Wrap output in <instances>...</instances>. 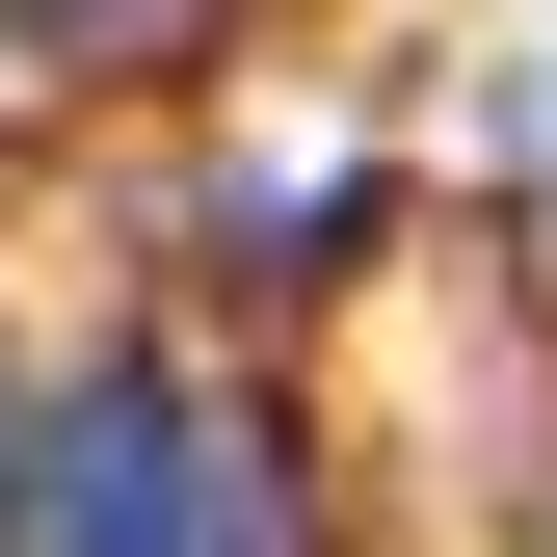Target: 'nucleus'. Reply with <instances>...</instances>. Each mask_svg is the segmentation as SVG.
<instances>
[{
  "label": "nucleus",
  "mask_w": 557,
  "mask_h": 557,
  "mask_svg": "<svg viewBox=\"0 0 557 557\" xmlns=\"http://www.w3.org/2000/svg\"><path fill=\"white\" fill-rule=\"evenodd\" d=\"M27 557H239V478L186 398H81V425L27 451Z\"/></svg>",
  "instance_id": "nucleus-1"
}]
</instances>
